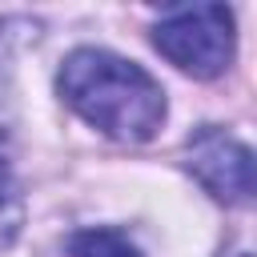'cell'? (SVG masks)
<instances>
[{"mask_svg": "<svg viewBox=\"0 0 257 257\" xmlns=\"http://www.w3.org/2000/svg\"><path fill=\"white\" fill-rule=\"evenodd\" d=\"M60 100L96 133L145 145L165 124V88L137 60L108 48H72L56 72Z\"/></svg>", "mask_w": 257, "mask_h": 257, "instance_id": "cell-1", "label": "cell"}, {"mask_svg": "<svg viewBox=\"0 0 257 257\" xmlns=\"http://www.w3.org/2000/svg\"><path fill=\"white\" fill-rule=\"evenodd\" d=\"M233 257H249V253H233Z\"/></svg>", "mask_w": 257, "mask_h": 257, "instance_id": "cell-6", "label": "cell"}, {"mask_svg": "<svg viewBox=\"0 0 257 257\" xmlns=\"http://www.w3.org/2000/svg\"><path fill=\"white\" fill-rule=\"evenodd\" d=\"M185 169L225 205L253 201V149L229 128L201 124L185 141Z\"/></svg>", "mask_w": 257, "mask_h": 257, "instance_id": "cell-3", "label": "cell"}, {"mask_svg": "<svg viewBox=\"0 0 257 257\" xmlns=\"http://www.w3.org/2000/svg\"><path fill=\"white\" fill-rule=\"evenodd\" d=\"M68 253H72V257H145L128 233L108 229V225H96V229H80V233H72Z\"/></svg>", "mask_w": 257, "mask_h": 257, "instance_id": "cell-4", "label": "cell"}, {"mask_svg": "<svg viewBox=\"0 0 257 257\" xmlns=\"http://www.w3.org/2000/svg\"><path fill=\"white\" fill-rule=\"evenodd\" d=\"M153 44L181 72H189L197 80H213L233 64V52H237L233 12L225 4L173 8L169 16H161L153 24Z\"/></svg>", "mask_w": 257, "mask_h": 257, "instance_id": "cell-2", "label": "cell"}, {"mask_svg": "<svg viewBox=\"0 0 257 257\" xmlns=\"http://www.w3.org/2000/svg\"><path fill=\"white\" fill-rule=\"evenodd\" d=\"M24 225V193H20V181H16V169L0 145V249H8L16 241Z\"/></svg>", "mask_w": 257, "mask_h": 257, "instance_id": "cell-5", "label": "cell"}]
</instances>
